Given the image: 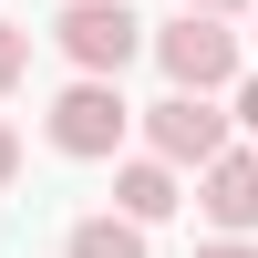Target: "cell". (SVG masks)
<instances>
[{
	"instance_id": "obj_1",
	"label": "cell",
	"mask_w": 258,
	"mask_h": 258,
	"mask_svg": "<svg viewBox=\"0 0 258 258\" xmlns=\"http://www.w3.org/2000/svg\"><path fill=\"white\" fill-rule=\"evenodd\" d=\"M155 62L176 93H217V83H238V31H217V11H186L155 31Z\"/></svg>"
},
{
	"instance_id": "obj_2",
	"label": "cell",
	"mask_w": 258,
	"mask_h": 258,
	"mask_svg": "<svg viewBox=\"0 0 258 258\" xmlns=\"http://www.w3.org/2000/svg\"><path fill=\"white\" fill-rule=\"evenodd\" d=\"M52 41L83 62V73H124V62L145 52V21L124 11V0H73V11L52 21Z\"/></svg>"
},
{
	"instance_id": "obj_3",
	"label": "cell",
	"mask_w": 258,
	"mask_h": 258,
	"mask_svg": "<svg viewBox=\"0 0 258 258\" xmlns=\"http://www.w3.org/2000/svg\"><path fill=\"white\" fill-rule=\"evenodd\" d=\"M124 124H135V103L114 93V73H83L73 93L52 103V145H62V155H114Z\"/></svg>"
},
{
	"instance_id": "obj_4",
	"label": "cell",
	"mask_w": 258,
	"mask_h": 258,
	"mask_svg": "<svg viewBox=\"0 0 258 258\" xmlns=\"http://www.w3.org/2000/svg\"><path fill=\"white\" fill-rule=\"evenodd\" d=\"M145 135H155V155H165V165H207V155L227 145V114H217L207 93H165L155 114H145Z\"/></svg>"
},
{
	"instance_id": "obj_5",
	"label": "cell",
	"mask_w": 258,
	"mask_h": 258,
	"mask_svg": "<svg viewBox=\"0 0 258 258\" xmlns=\"http://www.w3.org/2000/svg\"><path fill=\"white\" fill-rule=\"evenodd\" d=\"M207 227H217V238H248V227H258V155H227V145H217V155H207Z\"/></svg>"
},
{
	"instance_id": "obj_6",
	"label": "cell",
	"mask_w": 258,
	"mask_h": 258,
	"mask_svg": "<svg viewBox=\"0 0 258 258\" xmlns=\"http://www.w3.org/2000/svg\"><path fill=\"white\" fill-rule=\"evenodd\" d=\"M114 207H124L135 227L176 217V176H165V155H155V165H124V176H114Z\"/></svg>"
},
{
	"instance_id": "obj_7",
	"label": "cell",
	"mask_w": 258,
	"mask_h": 258,
	"mask_svg": "<svg viewBox=\"0 0 258 258\" xmlns=\"http://www.w3.org/2000/svg\"><path fill=\"white\" fill-rule=\"evenodd\" d=\"M73 258H145V227L135 217H83L73 227Z\"/></svg>"
},
{
	"instance_id": "obj_8",
	"label": "cell",
	"mask_w": 258,
	"mask_h": 258,
	"mask_svg": "<svg viewBox=\"0 0 258 258\" xmlns=\"http://www.w3.org/2000/svg\"><path fill=\"white\" fill-rule=\"evenodd\" d=\"M21 73H31V31H0V93H11Z\"/></svg>"
},
{
	"instance_id": "obj_9",
	"label": "cell",
	"mask_w": 258,
	"mask_h": 258,
	"mask_svg": "<svg viewBox=\"0 0 258 258\" xmlns=\"http://www.w3.org/2000/svg\"><path fill=\"white\" fill-rule=\"evenodd\" d=\"M11 176H21V135L0 124V186H11Z\"/></svg>"
},
{
	"instance_id": "obj_10",
	"label": "cell",
	"mask_w": 258,
	"mask_h": 258,
	"mask_svg": "<svg viewBox=\"0 0 258 258\" xmlns=\"http://www.w3.org/2000/svg\"><path fill=\"white\" fill-rule=\"evenodd\" d=\"M197 258H258V248L248 238H217V248H197Z\"/></svg>"
},
{
	"instance_id": "obj_11",
	"label": "cell",
	"mask_w": 258,
	"mask_h": 258,
	"mask_svg": "<svg viewBox=\"0 0 258 258\" xmlns=\"http://www.w3.org/2000/svg\"><path fill=\"white\" fill-rule=\"evenodd\" d=\"M238 124H258V83H238Z\"/></svg>"
},
{
	"instance_id": "obj_12",
	"label": "cell",
	"mask_w": 258,
	"mask_h": 258,
	"mask_svg": "<svg viewBox=\"0 0 258 258\" xmlns=\"http://www.w3.org/2000/svg\"><path fill=\"white\" fill-rule=\"evenodd\" d=\"M186 11H238V0H186Z\"/></svg>"
}]
</instances>
